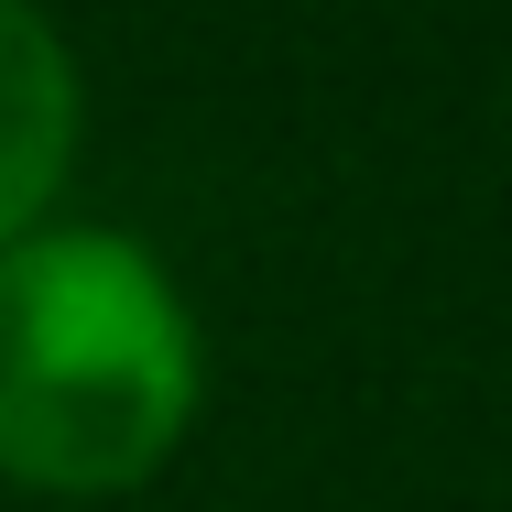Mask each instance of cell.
Listing matches in <instances>:
<instances>
[{"label":"cell","mask_w":512,"mask_h":512,"mask_svg":"<svg viewBox=\"0 0 512 512\" xmlns=\"http://www.w3.org/2000/svg\"><path fill=\"white\" fill-rule=\"evenodd\" d=\"M197 414V327L120 229L0 251V469L33 491H131Z\"/></svg>","instance_id":"obj_1"},{"label":"cell","mask_w":512,"mask_h":512,"mask_svg":"<svg viewBox=\"0 0 512 512\" xmlns=\"http://www.w3.org/2000/svg\"><path fill=\"white\" fill-rule=\"evenodd\" d=\"M66 153H77V66H66L55 22L0 0V251L33 240Z\"/></svg>","instance_id":"obj_2"}]
</instances>
